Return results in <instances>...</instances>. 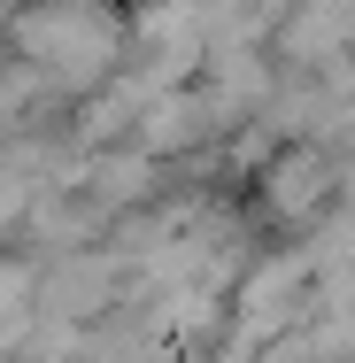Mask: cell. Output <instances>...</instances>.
<instances>
[{"label":"cell","mask_w":355,"mask_h":363,"mask_svg":"<svg viewBox=\"0 0 355 363\" xmlns=\"http://www.w3.org/2000/svg\"><path fill=\"white\" fill-rule=\"evenodd\" d=\"M332 201H340V155L325 140H278L263 147V162H255V178H247V217L263 224V232H309L317 217H332Z\"/></svg>","instance_id":"cell-1"}]
</instances>
